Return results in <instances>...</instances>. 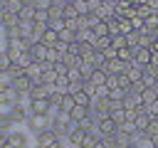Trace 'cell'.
Wrapping results in <instances>:
<instances>
[{
	"mask_svg": "<svg viewBox=\"0 0 158 148\" xmlns=\"http://www.w3.org/2000/svg\"><path fill=\"white\" fill-rule=\"evenodd\" d=\"M5 118H10L15 126H27V121H30V109H27V104H17V106H12L10 116H5Z\"/></svg>",
	"mask_w": 158,
	"mask_h": 148,
	"instance_id": "obj_5",
	"label": "cell"
},
{
	"mask_svg": "<svg viewBox=\"0 0 158 148\" xmlns=\"http://www.w3.org/2000/svg\"><path fill=\"white\" fill-rule=\"evenodd\" d=\"M146 86H153L156 81H158V69L153 67V64H148V67H143V79H141Z\"/></svg>",
	"mask_w": 158,
	"mask_h": 148,
	"instance_id": "obj_14",
	"label": "cell"
},
{
	"mask_svg": "<svg viewBox=\"0 0 158 148\" xmlns=\"http://www.w3.org/2000/svg\"><path fill=\"white\" fill-rule=\"evenodd\" d=\"M133 123H136V128H138V131H143V133H146V128L151 126V113L146 111V106H143V109H138V113H136Z\"/></svg>",
	"mask_w": 158,
	"mask_h": 148,
	"instance_id": "obj_13",
	"label": "cell"
},
{
	"mask_svg": "<svg viewBox=\"0 0 158 148\" xmlns=\"http://www.w3.org/2000/svg\"><path fill=\"white\" fill-rule=\"evenodd\" d=\"M116 131H118V123H116L111 116H106V118L99 121V136H101V141H104V138H114Z\"/></svg>",
	"mask_w": 158,
	"mask_h": 148,
	"instance_id": "obj_6",
	"label": "cell"
},
{
	"mask_svg": "<svg viewBox=\"0 0 158 148\" xmlns=\"http://www.w3.org/2000/svg\"><path fill=\"white\" fill-rule=\"evenodd\" d=\"M64 20H67V22H69V20H79V10H77L74 2H67V5H64Z\"/></svg>",
	"mask_w": 158,
	"mask_h": 148,
	"instance_id": "obj_21",
	"label": "cell"
},
{
	"mask_svg": "<svg viewBox=\"0 0 158 148\" xmlns=\"http://www.w3.org/2000/svg\"><path fill=\"white\" fill-rule=\"evenodd\" d=\"M69 116H72V121L81 123L84 118H89V109H86V106H74V111H72Z\"/></svg>",
	"mask_w": 158,
	"mask_h": 148,
	"instance_id": "obj_20",
	"label": "cell"
},
{
	"mask_svg": "<svg viewBox=\"0 0 158 148\" xmlns=\"http://www.w3.org/2000/svg\"><path fill=\"white\" fill-rule=\"evenodd\" d=\"M118 131H123V133H128V136L138 133V128H136V123H133V121H123V123L118 126Z\"/></svg>",
	"mask_w": 158,
	"mask_h": 148,
	"instance_id": "obj_24",
	"label": "cell"
},
{
	"mask_svg": "<svg viewBox=\"0 0 158 148\" xmlns=\"http://www.w3.org/2000/svg\"><path fill=\"white\" fill-rule=\"evenodd\" d=\"M67 146V141H57V143H52V146H47V148H64Z\"/></svg>",
	"mask_w": 158,
	"mask_h": 148,
	"instance_id": "obj_27",
	"label": "cell"
},
{
	"mask_svg": "<svg viewBox=\"0 0 158 148\" xmlns=\"http://www.w3.org/2000/svg\"><path fill=\"white\" fill-rule=\"evenodd\" d=\"M106 79H109V74H106L104 69H96V72L89 76V81H91L94 86H104V84H106Z\"/></svg>",
	"mask_w": 158,
	"mask_h": 148,
	"instance_id": "obj_19",
	"label": "cell"
},
{
	"mask_svg": "<svg viewBox=\"0 0 158 148\" xmlns=\"http://www.w3.org/2000/svg\"><path fill=\"white\" fill-rule=\"evenodd\" d=\"M133 146L136 148H156V141H153V136L138 131V133H133Z\"/></svg>",
	"mask_w": 158,
	"mask_h": 148,
	"instance_id": "obj_12",
	"label": "cell"
},
{
	"mask_svg": "<svg viewBox=\"0 0 158 148\" xmlns=\"http://www.w3.org/2000/svg\"><path fill=\"white\" fill-rule=\"evenodd\" d=\"M30 54H32V59H35V62H47L49 47H47L44 42H35V44L30 47Z\"/></svg>",
	"mask_w": 158,
	"mask_h": 148,
	"instance_id": "obj_9",
	"label": "cell"
},
{
	"mask_svg": "<svg viewBox=\"0 0 158 148\" xmlns=\"http://www.w3.org/2000/svg\"><path fill=\"white\" fill-rule=\"evenodd\" d=\"M54 91V86H47V84H35L32 91L27 94V99H49Z\"/></svg>",
	"mask_w": 158,
	"mask_h": 148,
	"instance_id": "obj_10",
	"label": "cell"
},
{
	"mask_svg": "<svg viewBox=\"0 0 158 148\" xmlns=\"http://www.w3.org/2000/svg\"><path fill=\"white\" fill-rule=\"evenodd\" d=\"M32 148H35V146H32Z\"/></svg>",
	"mask_w": 158,
	"mask_h": 148,
	"instance_id": "obj_29",
	"label": "cell"
},
{
	"mask_svg": "<svg viewBox=\"0 0 158 148\" xmlns=\"http://www.w3.org/2000/svg\"><path fill=\"white\" fill-rule=\"evenodd\" d=\"M106 22H109V35H111V37L121 35V27H118V17H109Z\"/></svg>",
	"mask_w": 158,
	"mask_h": 148,
	"instance_id": "obj_22",
	"label": "cell"
},
{
	"mask_svg": "<svg viewBox=\"0 0 158 148\" xmlns=\"http://www.w3.org/2000/svg\"><path fill=\"white\" fill-rule=\"evenodd\" d=\"M30 136H32V133H30L25 126H17L10 136H2V138H7L15 148H32V146H30Z\"/></svg>",
	"mask_w": 158,
	"mask_h": 148,
	"instance_id": "obj_2",
	"label": "cell"
},
{
	"mask_svg": "<svg viewBox=\"0 0 158 148\" xmlns=\"http://www.w3.org/2000/svg\"><path fill=\"white\" fill-rule=\"evenodd\" d=\"M42 42L47 44V47H57L59 44V32H54V30H44V35H42Z\"/></svg>",
	"mask_w": 158,
	"mask_h": 148,
	"instance_id": "obj_17",
	"label": "cell"
},
{
	"mask_svg": "<svg viewBox=\"0 0 158 148\" xmlns=\"http://www.w3.org/2000/svg\"><path fill=\"white\" fill-rule=\"evenodd\" d=\"M126 148H136V146H133V143H131V146H126Z\"/></svg>",
	"mask_w": 158,
	"mask_h": 148,
	"instance_id": "obj_28",
	"label": "cell"
},
{
	"mask_svg": "<svg viewBox=\"0 0 158 148\" xmlns=\"http://www.w3.org/2000/svg\"><path fill=\"white\" fill-rule=\"evenodd\" d=\"M151 57H153L151 47H143V44L133 47V62H138L141 67H148V64H151Z\"/></svg>",
	"mask_w": 158,
	"mask_h": 148,
	"instance_id": "obj_7",
	"label": "cell"
},
{
	"mask_svg": "<svg viewBox=\"0 0 158 148\" xmlns=\"http://www.w3.org/2000/svg\"><path fill=\"white\" fill-rule=\"evenodd\" d=\"M84 138H86V131L79 126V128H74L69 136H67V146L69 148H81V143H84Z\"/></svg>",
	"mask_w": 158,
	"mask_h": 148,
	"instance_id": "obj_11",
	"label": "cell"
},
{
	"mask_svg": "<svg viewBox=\"0 0 158 148\" xmlns=\"http://www.w3.org/2000/svg\"><path fill=\"white\" fill-rule=\"evenodd\" d=\"M146 133H148V136H153V138L158 136V118H151V126L146 128Z\"/></svg>",
	"mask_w": 158,
	"mask_h": 148,
	"instance_id": "obj_26",
	"label": "cell"
},
{
	"mask_svg": "<svg viewBox=\"0 0 158 148\" xmlns=\"http://www.w3.org/2000/svg\"><path fill=\"white\" fill-rule=\"evenodd\" d=\"M126 74H128L131 81H141V79H143V67H141L138 62H131L128 69H126Z\"/></svg>",
	"mask_w": 158,
	"mask_h": 148,
	"instance_id": "obj_15",
	"label": "cell"
},
{
	"mask_svg": "<svg viewBox=\"0 0 158 148\" xmlns=\"http://www.w3.org/2000/svg\"><path fill=\"white\" fill-rule=\"evenodd\" d=\"M25 104L30 109V116H49V111L54 106L49 99H27Z\"/></svg>",
	"mask_w": 158,
	"mask_h": 148,
	"instance_id": "obj_1",
	"label": "cell"
},
{
	"mask_svg": "<svg viewBox=\"0 0 158 148\" xmlns=\"http://www.w3.org/2000/svg\"><path fill=\"white\" fill-rule=\"evenodd\" d=\"M25 128L37 138L42 131L52 128V118H49V116H30V121H27V126H25Z\"/></svg>",
	"mask_w": 158,
	"mask_h": 148,
	"instance_id": "obj_3",
	"label": "cell"
},
{
	"mask_svg": "<svg viewBox=\"0 0 158 148\" xmlns=\"http://www.w3.org/2000/svg\"><path fill=\"white\" fill-rule=\"evenodd\" d=\"M74 106H77L74 96H72V94H64V96H62V101H59V111H62V113H72V111H74Z\"/></svg>",
	"mask_w": 158,
	"mask_h": 148,
	"instance_id": "obj_16",
	"label": "cell"
},
{
	"mask_svg": "<svg viewBox=\"0 0 158 148\" xmlns=\"http://www.w3.org/2000/svg\"><path fill=\"white\" fill-rule=\"evenodd\" d=\"M35 141H37L35 146H42V148H47V146H52V143H57V141H62V138H59V133H57L54 128H47V131H42V133H40Z\"/></svg>",
	"mask_w": 158,
	"mask_h": 148,
	"instance_id": "obj_8",
	"label": "cell"
},
{
	"mask_svg": "<svg viewBox=\"0 0 158 148\" xmlns=\"http://www.w3.org/2000/svg\"><path fill=\"white\" fill-rule=\"evenodd\" d=\"M35 7H37V10H47V12H49V10L54 7V0H35Z\"/></svg>",
	"mask_w": 158,
	"mask_h": 148,
	"instance_id": "obj_25",
	"label": "cell"
},
{
	"mask_svg": "<svg viewBox=\"0 0 158 148\" xmlns=\"http://www.w3.org/2000/svg\"><path fill=\"white\" fill-rule=\"evenodd\" d=\"M141 101H143V106H151V104H156V101H158V91H156L153 86L143 89V94H141Z\"/></svg>",
	"mask_w": 158,
	"mask_h": 148,
	"instance_id": "obj_18",
	"label": "cell"
},
{
	"mask_svg": "<svg viewBox=\"0 0 158 148\" xmlns=\"http://www.w3.org/2000/svg\"><path fill=\"white\" fill-rule=\"evenodd\" d=\"M59 39L67 42V44H72V42H77V32H74V30H62V32H59Z\"/></svg>",
	"mask_w": 158,
	"mask_h": 148,
	"instance_id": "obj_23",
	"label": "cell"
},
{
	"mask_svg": "<svg viewBox=\"0 0 158 148\" xmlns=\"http://www.w3.org/2000/svg\"><path fill=\"white\" fill-rule=\"evenodd\" d=\"M0 104L17 106V104H25V96H22L15 86H0Z\"/></svg>",
	"mask_w": 158,
	"mask_h": 148,
	"instance_id": "obj_4",
	"label": "cell"
}]
</instances>
